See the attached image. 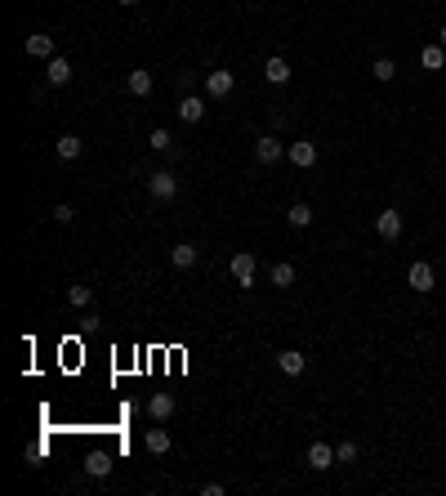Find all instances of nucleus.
I'll return each instance as SVG.
<instances>
[{"label":"nucleus","mask_w":446,"mask_h":496,"mask_svg":"<svg viewBox=\"0 0 446 496\" xmlns=\"http://www.w3.org/2000/svg\"><path fill=\"white\" fill-rule=\"evenodd\" d=\"M45 81H50V85H68V81H72V63L54 54V59L45 63Z\"/></svg>","instance_id":"14"},{"label":"nucleus","mask_w":446,"mask_h":496,"mask_svg":"<svg viewBox=\"0 0 446 496\" xmlns=\"http://www.w3.org/2000/svg\"><path fill=\"white\" fill-rule=\"evenodd\" d=\"M406 282H411L420 295H429V291H433V282H438V278H433V264H429V260H415V264H411V273H406Z\"/></svg>","instance_id":"5"},{"label":"nucleus","mask_w":446,"mask_h":496,"mask_svg":"<svg viewBox=\"0 0 446 496\" xmlns=\"http://www.w3.org/2000/svg\"><path fill=\"white\" fill-rule=\"evenodd\" d=\"M281 152H286V148L277 143V135H259V139H254V157H259V166H277Z\"/></svg>","instance_id":"4"},{"label":"nucleus","mask_w":446,"mask_h":496,"mask_svg":"<svg viewBox=\"0 0 446 496\" xmlns=\"http://www.w3.org/2000/svg\"><path fill=\"white\" fill-rule=\"evenodd\" d=\"M375 233L384 237V242H397V237H402V215H397V211L375 215Z\"/></svg>","instance_id":"8"},{"label":"nucleus","mask_w":446,"mask_h":496,"mask_svg":"<svg viewBox=\"0 0 446 496\" xmlns=\"http://www.w3.org/2000/svg\"><path fill=\"white\" fill-rule=\"evenodd\" d=\"M72 219H76V211H72L68 202H63V206H54V224H72Z\"/></svg>","instance_id":"27"},{"label":"nucleus","mask_w":446,"mask_h":496,"mask_svg":"<svg viewBox=\"0 0 446 496\" xmlns=\"http://www.w3.org/2000/svg\"><path fill=\"white\" fill-rule=\"evenodd\" d=\"M148 193L156 197V202H170V197L179 193V179L170 175V170H152L148 175Z\"/></svg>","instance_id":"3"},{"label":"nucleus","mask_w":446,"mask_h":496,"mask_svg":"<svg viewBox=\"0 0 446 496\" xmlns=\"http://www.w3.org/2000/svg\"><path fill=\"white\" fill-rule=\"evenodd\" d=\"M148 148L152 152H174V143H170V135L156 126V130H148Z\"/></svg>","instance_id":"23"},{"label":"nucleus","mask_w":446,"mask_h":496,"mask_svg":"<svg viewBox=\"0 0 446 496\" xmlns=\"http://www.w3.org/2000/svg\"><path fill=\"white\" fill-rule=\"evenodd\" d=\"M201 496H223V483H201Z\"/></svg>","instance_id":"28"},{"label":"nucleus","mask_w":446,"mask_h":496,"mask_svg":"<svg viewBox=\"0 0 446 496\" xmlns=\"http://www.w3.org/2000/svg\"><path fill=\"white\" fill-rule=\"evenodd\" d=\"M438 45H442V50H446V27H442V32H438Z\"/></svg>","instance_id":"29"},{"label":"nucleus","mask_w":446,"mask_h":496,"mask_svg":"<svg viewBox=\"0 0 446 496\" xmlns=\"http://www.w3.org/2000/svg\"><path fill=\"white\" fill-rule=\"evenodd\" d=\"M85 470H90L94 479H108V474H112V456L108 452H90V456H85Z\"/></svg>","instance_id":"19"},{"label":"nucleus","mask_w":446,"mask_h":496,"mask_svg":"<svg viewBox=\"0 0 446 496\" xmlns=\"http://www.w3.org/2000/svg\"><path fill=\"white\" fill-rule=\"evenodd\" d=\"M371 72H375V81H393V76H397V63H393V59H375Z\"/></svg>","instance_id":"25"},{"label":"nucleus","mask_w":446,"mask_h":496,"mask_svg":"<svg viewBox=\"0 0 446 496\" xmlns=\"http://www.w3.org/2000/svg\"><path fill=\"white\" fill-rule=\"evenodd\" d=\"M268 282L277 286V291H286V286H295V264H286V260H277L268 269Z\"/></svg>","instance_id":"17"},{"label":"nucleus","mask_w":446,"mask_h":496,"mask_svg":"<svg viewBox=\"0 0 446 496\" xmlns=\"http://www.w3.org/2000/svg\"><path fill=\"white\" fill-rule=\"evenodd\" d=\"M263 81H268V85H286V81H290V63L272 54V59L263 63Z\"/></svg>","instance_id":"15"},{"label":"nucleus","mask_w":446,"mask_h":496,"mask_svg":"<svg viewBox=\"0 0 446 496\" xmlns=\"http://www.w3.org/2000/svg\"><path fill=\"white\" fill-rule=\"evenodd\" d=\"M420 63H424L429 72H442V63H446V50H442V45H424V50H420Z\"/></svg>","instance_id":"22"},{"label":"nucleus","mask_w":446,"mask_h":496,"mask_svg":"<svg viewBox=\"0 0 446 496\" xmlns=\"http://www.w3.org/2000/svg\"><path fill=\"white\" fill-rule=\"evenodd\" d=\"M227 269H232V278H236L241 291H250L254 286V269H259V264H254V251H236L232 260H227Z\"/></svg>","instance_id":"1"},{"label":"nucleus","mask_w":446,"mask_h":496,"mask_svg":"<svg viewBox=\"0 0 446 496\" xmlns=\"http://www.w3.org/2000/svg\"><path fill=\"white\" fill-rule=\"evenodd\" d=\"M335 456H339V465H353V461H357V443H339Z\"/></svg>","instance_id":"26"},{"label":"nucleus","mask_w":446,"mask_h":496,"mask_svg":"<svg viewBox=\"0 0 446 496\" xmlns=\"http://www.w3.org/2000/svg\"><path fill=\"white\" fill-rule=\"evenodd\" d=\"M54 152H59V161H76L85 152V143L76 135H59V143H54Z\"/></svg>","instance_id":"18"},{"label":"nucleus","mask_w":446,"mask_h":496,"mask_svg":"<svg viewBox=\"0 0 446 496\" xmlns=\"http://www.w3.org/2000/svg\"><path fill=\"white\" fill-rule=\"evenodd\" d=\"M116 5H139V0H116Z\"/></svg>","instance_id":"30"},{"label":"nucleus","mask_w":446,"mask_h":496,"mask_svg":"<svg viewBox=\"0 0 446 496\" xmlns=\"http://www.w3.org/2000/svg\"><path fill=\"white\" fill-rule=\"evenodd\" d=\"M286 157L295 161L299 170H308V166H317V143H312V139H299V143H290V148H286Z\"/></svg>","instance_id":"6"},{"label":"nucleus","mask_w":446,"mask_h":496,"mask_svg":"<svg viewBox=\"0 0 446 496\" xmlns=\"http://www.w3.org/2000/svg\"><path fill=\"white\" fill-rule=\"evenodd\" d=\"M277 367H281V376H303L308 358H303L299 349H281V354H277Z\"/></svg>","instance_id":"10"},{"label":"nucleus","mask_w":446,"mask_h":496,"mask_svg":"<svg viewBox=\"0 0 446 496\" xmlns=\"http://www.w3.org/2000/svg\"><path fill=\"white\" fill-rule=\"evenodd\" d=\"M335 461H339V456H335V447H330V443H312L308 447V465H312V470H330Z\"/></svg>","instance_id":"13"},{"label":"nucleus","mask_w":446,"mask_h":496,"mask_svg":"<svg viewBox=\"0 0 446 496\" xmlns=\"http://www.w3.org/2000/svg\"><path fill=\"white\" fill-rule=\"evenodd\" d=\"M143 443H148V452H152V456H165V452H170V429H148Z\"/></svg>","instance_id":"20"},{"label":"nucleus","mask_w":446,"mask_h":496,"mask_svg":"<svg viewBox=\"0 0 446 496\" xmlns=\"http://www.w3.org/2000/svg\"><path fill=\"white\" fill-rule=\"evenodd\" d=\"M125 85H130V94H134V99H148V94H152V85H156V76H152L148 68H134Z\"/></svg>","instance_id":"11"},{"label":"nucleus","mask_w":446,"mask_h":496,"mask_svg":"<svg viewBox=\"0 0 446 496\" xmlns=\"http://www.w3.org/2000/svg\"><path fill=\"white\" fill-rule=\"evenodd\" d=\"M90 300H94V291H90V286H68V304H76V309H85Z\"/></svg>","instance_id":"24"},{"label":"nucleus","mask_w":446,"mask_h":496,"mask_svg":"<svg viewBox=\"0 0 446 496\" xmlns=\"http://www.w3.org/2000/svg\"><path fill=\"white\" fill-rule=\"evenodd\" d=\"M179 117H183L187 126H196V121L205 117V99H201V94H192V90H187L183 99H179Z\"/></svg>","instance_id":"7"},{"label":"nucleus","mask_w":446,"mask_h":496,"mask_svg":"<svg viewBox=\"0 0 446 496\" xmlns=\"http://www.w3.org/2000/svg\"><path fill=\"white\" fill-rule=\"evenodd\" d=\"M170 264H174L179 273H183V269H192V264H196V246H192V242H179V246H170Z\"/></svg>","instance_id":"16"},{"label":"nucleus","mask_w":446,"mask_h":496,"mask_svg":"<svg viewBox=\"0 0 446 496\" xmlns=\"http://www.w3.org/2000/svg\"><path fill=\"white\" fill-rule=\"evenodd\" d=\"M27 54H32V59H45V63H50V59H54V36L32 32V36H27Z\"/></svg>","instance_id":"12"},{"label":"nucleus","mask_w":446,"mask_h":496,"mask_svg":"<svg viewBox=\"0 0 446 496\" xmlns=\"http://www.w3.org/2000/svg\"><path fill=\"white\" fill-rule=\"evenodd\" d=\"M148 416H152L156 425H165L170 416H174V398H170V394H152V398H148Z\"/></svg>","instance_id":"9"},{"label":"nucleus","mask_w":446,"mask_h":496,"mask_svg":"<svg viewBox=\"0 0 446 496\" xmlns=\"http://www.w3.org/2000/svg\"><path fill=\"white\" fill-rule=\"evenodd\" d=\"M286 219H290V228H312V206L308 202H295L286 211Z\"/></svg>","instance_id":"21"},{"label":"nucleus","mask_w":446,"mask_h":496,"mask_svg":"<svg viewBox=\"0 0 446 496\" xmlns=\"http://www.w3.org/2000/svg\"><path fill=\"white\" fill-rule=\"evenodd\" d=\"M232 85H236V76L227 72V68L205 72V99H227V94H232Z\"/></svg>","instance_id":"2"}]
</instances>
